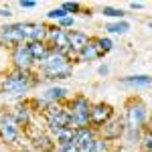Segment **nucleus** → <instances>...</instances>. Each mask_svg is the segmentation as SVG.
<instances>
[{
	"label": "nucleus",
	"instance_id": "17",
	"mask_svg": "<svg viewBox=\"0 0 152 152\" xmlns=\"http://www.w3.org/2000/svg\"><path fill=\"white\" fill-rule=\"evenodd\" d=\"M35 146L39 148V150H43V152H49L51 148H53V142L49 140L47 136H37L35 138Z\"/></svg>",
	"mask_w": 152,
	"mask_h": 152
},
{
	"label": "nucleus",
	"instance_id": "28",
	"mask_svg": "<svg viewBox=\"0 0 152 152\" xmlns=\"http://www.w3.org/2000/svg\"><path fill=\"white\" fill-rule=\"evenodd\" d=\"M35 4H37V2H33V0H23V2H20V6H23V8H33Z\"/></svg>",
	"mask_w": 152,
	"mask_h": 152
},
{
	"label": "nucleus",
	"instance_id": "8",
	"mask_svg": "<svg viewBox=\"0 0 152 152\" xmlns=\"http://www.w3.org/2000/svg\"><path fill=\"white\" fill-rule=\"evenodd\" d=\"M33 61H35V59H33V55H31L28 45H18V47H16V51H14V63H16V67L26 69Z\"/></svg>",
	"mask_w": 152,
	"mask_h": 152
},
{
	"label": "nucleus",
	"instance_id": "29",
	"mask_svg": "<svg viewBox=\"0 0 152 152\" xmlns=\"http://www.w3.org/2000/svg\"><path fill=\"white\" fill-rule=\"evenodd\" d=\"M8 14H10L8 8H2V10H0V16H8Z\"/></svg>",
	"mask_w": 152,
	"mask_h": 152
},
{
	"label": "nucleus",
	"instance_id": "25",
	"mask_svg": "<svg viewBox=\"0 0 152 152\" xmlns=\"http://www.w3.org/2000/svg\"><path fill=\"white\" fill-rule=\"evenodd\" d=\"M63 8H65L67 12H77L79 4H77V2H65V4H63Z\"/></svg>",
	"mask_w": 152,
	"mask_h": 152
},
{
	"label": "nucleus",
	"instance_id": "6",
	"mask_svg": "<svg viewBox=\"0 0 152 152\" xmlns=\"http://www.w3.org/2000/svg\"><path fill=\"white\" fill-rule=\"evenodd\" d=\"M146 120V107L142 104H132L128 107V124L130 128H138V126H142V122Z\"/></svg>",
	"mask_w": 152,
	"mask_h": 152
},
{
	"label": "nucleus",
	"instance_id": "23",
	"mask_svg": "<svg viewBox=\"0 0 152 152\" xmlns=\"http://www.w3.org/2000/svg\"><path fill=\"white\" fill-rule=\"evenodd\" d=\"M97 45H99V51H110V49L114 47V43H112L110 39H102V41H97Z\"/></svg>",
	"mask_w": 152,
	"mask_h": 152
},
{
	"label": "nucleus",
	"instance_id": "21",
	"mask_svg": "<svg viewBox=\"0 0 152 152\" xmlns=\"http://www.w3.org/2000/svg\"><path fill=\"white\" fill-rule=\"evenodd\" d=\"M104 14L105 16H118V18H120V16H124L126 12L118 10V8H112V6H104Z\"/></svg>",
	"mask_w": 152,
	"mask_h": 152
},
{
	"label": "nucleus",
	"instance_id": "19",
	"mask_svg": "<svg viewBox=\"0 0 152 152\" xmlns=\"http://www.w3.org/2000/svg\"><path fill=\"white\" fill-rule=\"evenodd\" d=\"M105 28H107L110 33H126L130 28V24L128 23H112V24H107Z\"/></svg>",
	"mask_w": 152,
	"mask_h": 152
},
{
	"label": "nucleus",
	"instance_id": "7",
	"mask_svg": "<svg viewBox=\"0 0 152 152\" xmlns=\"http://www.w3.org/2000/svg\"><path fill=\"white\" fill-rule=\"evenodd\" d=\"M0 37L8 43H20L24 39V33H23V24H10V26H2L0 31Z\"/></svg>",
	"mask_w": 152,
	"mask_h": 152
},
{
	"label": "nucleus",
	"instance_id": "3",
	"mask_svg": "<svg viewBox=\"0 0 152 152\" xmlns=\"http://www.w3.org/2000/svg\"><path fill=\"white\" fill-rule=\"evenodd\" d=\"M71 120L79 128H85V124L91 120V110H89V104H87L85 97H77L75 99L73 110H71Z\"/></svg>",
	"mask_w": 152,
	"mask_h": 152
},
{
	"label": "nucleus",
	"instance_id": "22",
	"mask_svg": "<svg viewBox=\"0 0 152 152\" xmlns=\"http://www.w3.org/2000/svg\"><path fill=\"white\" fill-rule=\"evenodd\" d=\"M65 16H67V10H65L63 6H61V8H55V10L49 12V18H61V20H63Z\"/></svg>",
	"mask_w": 152,
	"mask_h": 152
},
{
	"label": "nucleus",
	"instance_id": "15",
	"mask_svg": "<svg viewBox=\"0 0 152 152\" xmlns=\"http://www.w3.org/2000/svg\"><path fill=\"white\" fill-rule=\"evenodd\" d=\"M28 49H31V55H33V59H35V61H45V59L49 57L47 47H45L41 41H35V43H31V45H28Z\"/></svg>",
	"mask_w": 152,
	"mask_h": 152
},
{
	"label": "nucleus",
	"instance_id": "26",
	"mask_svg": "<svg viewBox=\"0 0 152 152\" xmlns=\"http://www.w3.org/2000/svg\"><path fill=\"white\" fill-rule=\"evenodd\" d=\"M144 146H146V150H148V152H152V134H148V136H146Z\"/></svg>",
	"mask_w": 152,
	"mask_h": 152
},
{
	"label": "nucleus",
	"instance_id": "4",
	"mask_svg": "<svg viewBox=\"0 0 152 152\" xmlns=\"http://www.w3.org/2000/svg\"><path fill=\"white\" fill-rule=\"evenodd\" d=\"M28 89V77L26 75H20V73H14L10 77H6L2 85H0V91H4V94H23Z\"/></svg>",
	"mask_w": 152,
	"mask_h": 152
},
{
	"label": "nucleus",
	"instance_id": "11",
	"mask_svg": "<svg viewBox=\"0 0 152 152\" xmlns=\"http://www.w3.org/2000/svg\"><path fill=\"white\" fill-rule=\"evenodd\" d=\"M110 116H112V107L107 104H99L91 110V122L97 124V126H99V124H105Z\"/></svg>",
	"mask_w": 152,
	"mask_h": 152
},
{
	"label": "nucleus",
	"instance_id": "1",
	"mask_svg": "<svg viewBox=\"0 0 152 152\" xmlns=\"http://www.w3.org/2000/svg\"><path fill=\"white\" fill-rule=\"evenodd\" d=\"M43 69H45L47 75L59 77V79H65L71 73V67H69V63H67V59H65V55L63 53H57V51L43 61Z\"/></svg>",
	"mask_w": 152,
	"mask_h": 152
},
{
	"label": "nucleus",
	"instance_id": "9",
	"mask_svg": "<svg viewBox=\"0 0 152 152\" xmlns=\"http://www.w3.org/2000/svg\"><path fill=\"white\" fill-rule=\"evenodd\" d=\"M23 33L24 39H31L35 43V41H41L47 35V26L45 24H23Z\"/></svg>",
	"mask_w": 152,
	"mask_h": 152
},
{
	"label": "nucleus",
	"instance_id": "27",
	"mask_svg": "<svg viewBox=\"0 0 152 152\" xmlns=\"http://www.w3.org/2000/svg\"><path fill=\"white\" fill-rule=\"evenodd\" d=\"M71 24H73V18H71V16H65V18L61 20V28H63V26H71Z\"/></svg>",
	"mask_w": 152,
	"mask_h": 152
},
{
	"label": "nucleus",
	"instance_id": "24",
	"mask_svg": "<svg viewBox=\"0 0 152 152\" xmlns=\"http://www.w3.org/2000/svg\"><path fill=\"white\" fill-rule=\"evenodd\" d=\"M61 152H79V148H77L73 142H69V144H63V146H61Z\"/></svg>",
	"mask_w": 152,
	"mask_h": 152
},
{
	"label": "nucleus",
	"instance_id": "5",
	"mask_svg": "<svg viewBox=\"0 0 152 152\" xmlns=\"http://www.w3.org/2000/svg\"><path fill=\"white\" fill-rule=\"evenodd\" d=\"M0 136L6 142H14L18 136V122L12 116H4L0 120Z\"/></svg>",
	"mask_w": 152,
	"mask_h": 152
},
{
	"label": "nucleus",
	"instance_id": "20",
	"mask_svg": "<svg viewBox=\"0 0 152 152\" xmlns=\"http://www.w3.org/2000/svg\"><path fill=\"white\" fill-rule=\"evenodd\" d=\"M81 53H83V57H85V59H94L95 55L99 53V45H94V43H89V45L83 49Z\"/></svg>",
	"mask_w": 152,
	"mask_h": 152
},
{
	"label": "nucleus",
	"instance_id": "10",
	"mask_svg": "<svg viewBox=\"0 0 152 152\" xmlns=\"http://www.w3.org/2000/svg\"><path fill=\"white\" fill-rule=\"evenodd\" d=\"M49 35H51V41H53L55 47H57V53H63L65 49L69 47V37H67V33H65L61 26H55V31H51Z\"/></svg>",
	"mask_w": 152,
	"mask_h": 152
},
{
	"label": "nucleus",
	"instance_id": "14",
	"mask_svg": "<svg viewBox=\"0 0 152 152\" xmlns=\"http://www.w3.org/2000/svg\"><path fill=\"white\" fill-rule=\"evenodd\" d=\"M89 142H94V134H91V130H87V128H79V130H75V136H73V144H75L77 148H81V146L89 144Z\"/></svg>",
	"mask_w": 152,
	"mask_h": 152
},
{
	"label": "nucleus",
	"instance_id": "2",
	"mask_svg": "<svg viewBox=\"0 0 152 152\" xmlns=\"http://www.w3.org/2000/svg\"><path fill=\"white\" fill-rule=\"evenodd\" d=\"M45 116H47V122L53 132H59V130H65V128H71L73 120H71V114L65 112L63 107L59 105H49L45 110Z\"/></svg>",
	"mask_w": 152,
	"mask_h": 152
},
{
	"label": "nucleus",
	"instance_id": "13",
	"mask_svg": "<svg viewBox=\"0 0 152 152\" xmlns=\"http://www.w3.org/2000/svg\"><path fill=\"white\" fill-rule=\"evenodd\" d=\"M124 132V124L120 120H114L110 124H104V138L105 140H114V138H120Z\"/></svg>",
	"mask_w": 152,
	"mask_h": 152
},
{
	"label": "nucleus",
	"instance_id": "12",
	"mask_svg": "<svg viewBox=\"0 0 152 152\" xmlns=\"http://www.w3.org/2000/svg\"><path fill=\"white\" fill-rule=\"evenodd\" d=\"M67 37H69V47L73 51H83V49L89 45V39H87V35H83V33L71 31V33H67Z\"/></svg>",
	"mask_w": 152,
	"mask_h": 152
},
{
	"label": "nucleus",
	"instance_id": "16",
	"mask_svg": "<svg viewBox=\"0 0 152 152\" xmlns=\"http://www.w3.org/2000/svg\"><path fill=\"white\" fill-rule=\"evenodd\" d=\"M122 83H126V85H150V83H152V77H148V75L126 77V79H122Z\"/></svg>",
	"mask_w": 152,
	"mask_h": 152
},
{
	"label": "nucleus",
	"instance_id": "18",
	"mask_svg": "<svg viewBox=\"0 0 152 152\" xmlns=\"http://www.w3.org/2000/svg\"><path fill=\"white\" fill-rule=\"evenodd\" d=\"M65 89L63 87H53V89H47V94H45V97L47 99H59V97H65Z\"/></svg>",
	"mask_w": 152,
	"mask_h": 152
}]
</instances>
